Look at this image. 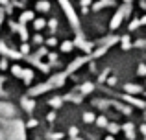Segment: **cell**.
Here are the masks:
<instances>
[]
</instances>
